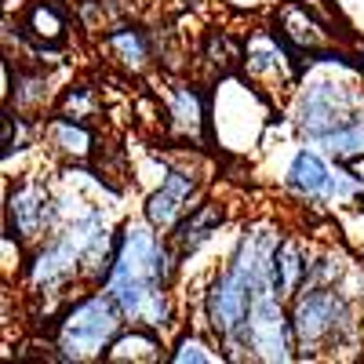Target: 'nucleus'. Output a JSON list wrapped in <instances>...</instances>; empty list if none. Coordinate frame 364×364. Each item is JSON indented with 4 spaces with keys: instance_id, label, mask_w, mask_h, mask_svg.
<instances>
[{
    "instance_id": "22",
    "label": "nucleus",
    "mask_w": 364,
    "mask_h": 364,
    "mask_svg": "<svg viewBox=\"0 0 364 364\" xmlns=\"http://www.w3.org/2000/svg\"><path fill=\"white\" fill-rule=\"evenodd\" d=\"M215 360H226V353L211 350L200 336H182L168 353V364H215Z\"/></svg>"
},
{
    "instance_id": "1",
    "label": "nucleus",
    "mask_w": 364,
    "mask_h": 364,
    "mask_svg": "<svg viewBox=\"0 0 364 364\" xmlns=\"http://www.w3.org/2000/svg\"><path fill=\"white\" fill-rule=\"evenodd\" d=\"M364 120V70L346 58L339 48H328L306 58L295 99H291V124L310 142H324L331 132L350 128Z\"/></svg>"
},
{
    "instance_id": "12",
    "label": "nucleus",
    "mask_w": 364,
    "mask_h": 364,
    "mask_svg": "<svg viewBox=\"0 0 364 364\" xmlns=\"http://www.w3.org/2000/svg\"><path fill=\"white\" fill-rule=\"evenodd\" d=\"M168 132L190 146L208 142L211 135V102L193 84H171L168 91Z\"/></svg>"
},
{
    "instance_id": "7",
    "label": "nucleus",
    "mask_w": 364,
    "mask_h": 364,
    "mask_svg": "<svg viewBox=\"0 0 364 364\" xmlns=\"http://www.w3.org/2000/svg\"><path fill=\"white\" fill-rule=\"evenodd\" d=\"M259 291H266V288L255 284L240 266L226 262L215 277H211V284L204 291V321L211 328V336H215L219 343H226L233 331L245 324Z\"/></svg>"
},
{
    "instance_id": "10",
    "label": "nucleus",
    "mask_w": 364,
    "mask_h": 364,
    "mask_svg": "<svg viewBox=\"0 0 364 364\" xmlns=\"http://www.w3.org/2000/svg\"><path fill=\"white\" fill-rule=\"evenodd\" d=\"M273 29H277L302 58L336 48V29H328V22L306 4V0H284V4L273 11Z\"/></svg>"
},
{
    "instance_id": "23",
    "label": "nucleus",
    "mask_w": 364,
    "mask_h": 364,
    "mask_svg": "<svg viewBox=\"0 0 364 364\" xmlns=\"http://www.w3.org/2000/svg\"><path fill=\"white\" fill-rule=\"evenodd\" d=\"M343 273V255L339 252H314L310 255V269H306V288L314 284H336Z\"/></svg>"
},
{
    "instance_id": "20",
    "label": "nucleus",
    "mask_w": 364,
    "mask_h": 364,
    "mask_svg": "<svg viewBox=\"0 0 364 364\" xmlns=\"http://www.w3.org/2000/svg\"><path fill=\"white\" fill-rule=\"evenodd\" d=\"M317 146H324V154L336 157V164H346V161H353V157H364V120H357V124H350V128L331 132V135H328L324 142H317Z\"/></svg>"
},
{
    "instance_id": "15",
    "label": "nucleus",
    "mask_w": 364,
    "mask_h": 364,
    "mask_svg": "<svg viewBox=\"0 0 364 364\" xmlns=\"http://www.w3.org/2000/svg\"><path fill=\"white\" fill-rule=\"evenodd\" d=\"M102 44H106L109 63L124 73H146L149 63H154V37L142 26H132V22L113 26L102 37Z\"/></svg>"
},
{
    "instance_id": "16",
    "label": "nucleus",
    "mask_w": 364,
    "mask_h": 364,
    "mask_svg": "<svg viewBox=\"0 0 364 364\" xmlns=\"http://www.w3.org/2000/svg\"><path fill=\"white\" fill-rule=\"evenodd\" d=\"M41 135H44L51 154L66 157V161H91L95 157V132L87 128V120H73V117L55 113L48 124H41Z\"/></svg>"
},
{
    "instance_id": "18",
    "label": "nucleus",
    "mask_w": 364,
    "mask_h": 364,
    "mask_svg": "<svg viewBox=\"0 0 364 364\" xmlns=\"http://www.w3.org/2000/svg\"><path fill=\"white\" fill-rule=\"evenodd\" d=\"M161 336L157 328H146V324H132L128 331H120V336L109 343L106 350V360L113 364H157V360H168V353H161Z\"/></svg>"
},
{
    "instance_id": "4",
    "label": "nucleus",
    "mask_w": 364,
    "mask_h": 364,
    "mask_svg": "<svg viewBox=\"0 0 364 364\" xmlns=\"http://www.w3.org/2000/svg\"><path fill=\"white\" fill-rule=\"evenodd\" d=\"M284 302L273 288L259 291L252 310L233 336L223 343L233 360H266V364H284L295 360V331H291V314L284 310Z\"/></svg>"
},
{
    "instance_id": "14",
    "label": "nucleus",
    "mask_w": 364,
    "mask_h": 364,
    "mask_svg": "<svg viewBox=\"0 0 364 364\" xmlns=\"http://www.w3.org/2000/svg\"><path fill=\"white\" fill-rule=\"evenodd\" d=\"M310 248L302 245L299 237H281L277 252H273V269H269V288L281 299H295L302 288H306V269H310Z\"/></svg>"
},
{
    "instance_id": "19",
    "label": "nucleus",
    "mask_w": 364,
    "mask_h": 364,
    "mask_svg": "<svg viewBox=\"0 0 364 364\" xmlns=\"http://www.w3.org/2000/svg\"><path fill=\"white\" fill-rule=\"evenodd\" d=\"M48 102V77L41 70H26L15 77V91L8 95V106H15L18 113H41Z\"/></svg>"
},
{
    "instance_id": "21",
    "label": "nucleus",
    "mask_w": 364,
    "mask_h": 364,
    "mask_svg": "<svg viewBox=\"0 0 364 364\" xmlns=\"http://www.w3.org/2000/svg\"><path fill=\"white\" fill-rule=\"evenodd\" d=\"M63 117H73V120H91L99 113V95L91 84H70L63 95H58V106H55Z\"/></svg>"
},
{
    "instance_id": "11",
    "label": "nucleus",
    "mask_w": 364,
    "mask_h": 364,
    "mask_svg": "<svg viewBox=\"0 0 364 364\" xmlns=\"http://www.w3.org/2000/svg\"><path fill=\"white\" fill-rule=\"evenodd\" d=\"M197 197V175L186 168H168L161 175V186L146 197V223L157 226L161 233H171L175 223L193 208Z\"/></svg>"
},
{
    "instance_id": "3",
    "label": "nucleus",
    "mask_w": 364,
    "mask_h": 364,
    "mask_svg": "<svg viewBox=\"0 0 364 364\" xmlns=\"http://www.w3.org/2000/svg\"><path fill=\"white\" fill-rule=\"evenodd\" d=\"M124 331V314L113 302L106 288L87 291L73 302H66V310L58 314L55 331H51V350L55 360L70 364H87L106 357L109 343Z\"/></svg>"
},
{
    "instance_id": "2",
    "label": "nucleus",
    "mask_w": 364,
    "mask_h": 364,
    "mask_svg": "<svg viewBox=\"0 0 364 364\" xmlns=\"http://www.w3.org/2000/svg\"><path fill=\"white\" fill-rule=\"evenodd\" d=\"M288 314L299 357H336L339 350L360 343L357 310L339 284L302 288L288 302Z\"/></svg>"
},
{
    "instance_id": "6",
    "label": "nucleus",
    "mask_w": 364,
    "mask_h": 364,
    "mask_svg": "<svg viewBox=\"0 0 364 364\" xmlns=\"http://www.w3.org/2000/svg\"><path fill=\"white\" fill-rule=\"evenodd\" d=\"M288 190L306 197V200H321V204H353V200H364V186L360 178L339 164L331 168L324 157H317L314 149H299L288 164Z\"/></svg>"
},
{
    "instance_id": "24",
    "label": "nucleus",
    "mask_w": 364,
    "mask_h": 364,
    "mask_svg": "<svg viewBox=\"0 0 364 364\" xmlns=\"http://www.w3.org/2000/svg\"><path fill=\"white\" fill-rule=\"evenodd\" d=\"M357 63H360V70H364V48H360V58H357Z\"/></svg>"
},
{
    "instance_id": "17",
    "label": "nucleus",
    "mask_w": 364,
    "mask_h": 364,
    "mask_svg": "<svg viewBox=\"0 0 364 364\" xmlns=\"http://www.w3.org/2000/svg\"><path fill=\"white\" fill-rule=\"evenodd\" d=\"M18 26L37 48H58L66 41V29H70L66 11L58 8L55 0H29V8L22 11Z\"/></svg>"
},
{
    "instance_id": "8",
    "label": "nucleus",
    "mask_w": 364,
    "mask_h": 364,
    "mask_svg": "<svg viewBox=\"0 0 364 364\" xmlns=\"http://www.w3.org/2000/svg\"><path fill=\"white\" fill-rule=\"evenodd\" d=\"M113 302L120 306V314H124V321L132 324H146V328H168L175 310H171V295L164 284L157 281H146V277H132V273H109L106 284H102Z\"/></svg>"
},
{
    "instance_id": "13",
    "label": "nucleus",
    "mask_w": 364,
    "mask_h": 364,
    "mask_svg": "<svg viewBox=\"0 0 364 364\" xmlns=\"http://www.w3.org/2000/svg\"><path fill=\"white\" fill-rule=\"evenodd\" d=\"M223 223H226V208H223L219 200H200V204H193L186 215L175 223V230L168 233L175 255H178V259H190L197 248H204L208 240L223 230Z\"/></svg>"
},
{
    "instance_id": "5",
    "label": "nucleus",
    "mask_w": 364,
    "mask_h": 364,
    "mask_svg": "<svg viewBox=\"0 0 364 364\" xmlns=\"http://www.w3.org/2000/svg\"><path fill=\"white\" fill-rule=\"evenodd\" d=\"M240 73L273 99V95H281V91L299 87L302 73H306V58H299V51L269 26V29H255V33L245 41Z\"/></svg>"
},
{
    "instance_id": "9",
    "label": "nucleus",
    "mask_w": 364,
    "mask_h": 364,
    "mask_svg": "<svg viewBox=\"0 0 364 364\" xmlns=\"http://www.w3.org/2000/svg\"><path fill=\"white\" fill-rule=\"evenodd\" d=\"M58 208L48 193L44 182L26 178L15 190H8V204H4V233H11L18 245H41L44 233L55 226Z\"/></svg>"
}]
</instances>
